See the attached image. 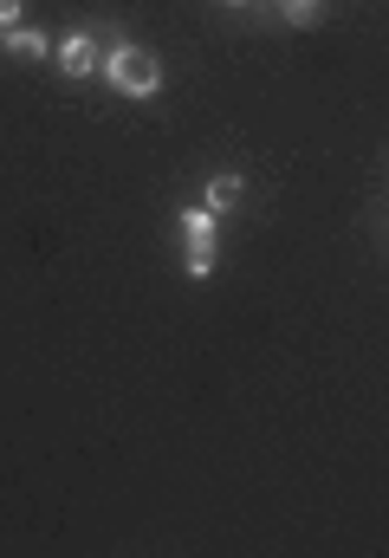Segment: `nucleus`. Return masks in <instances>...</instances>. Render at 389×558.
Masks as SVG:
<instances>
[{
  "label": "nucleus",
  "instance_id": "1",
  "mask_svg": "<svg viewBox=\"0 0 389 558\" xmlns=\"http://www.w3.org/2000/svg\"><path fill=\"white\" fill-rule=\"evenodd\" d=\"M105 85L118 92V98H156L162 92V52H149V46H136V39H124L118 52H105Z\"/></svg>",
  "mask_w": 389,
  "mask_h": 558
},
{
  "label": "nucleus",
  "instance_id": "2",
  "mask_svg": "<svg viewBox=\"0 0 389 558\" xmlns=\"http://www.w3.org/2000/svg\"><path fill=\"white\" fill-rule=\"evenodd\" d=\"M221 267V247H215V215L208 208H189L182 215V274L189 279H208Z\"/></svg>",
  "mask_w": 389,
  "mask_h": 558
},
{
  "label": "nucleus",
  "instance_id": "3",
  "mask_svg": "<svg viewBox=\"0 0 389 558\" xmlns=\"http://www.w3.org/2000/svg\"><path fill=\"white\" fill-rule=\"evenodd\" d=\"M52 65L65 72V78H92V72H105V46H98V33L85 26V33H65L59 46H52Z\"/></svg>",
  "mask_w": 389,
  "mask_h": 558
},
{
  "label": "nucleus",
  "instance_id": "4",
  "mask_svg": "<svg viewBox=\"0 0 389 558\" xmlns=\"http://www.w3.org/2000/svg\"><path fill=\"white\" fill-rule=\"evenodd\" d=\"M52 46H59V39H46V33H39V26H26V20H20V26H7V52H13V59H52Z\"/></svg>",
  "mask_w": 389,
  "mask_h": 558
},
{
  "label": "nucleus",
  "instance_id": "5",
  "mask_svg": "<svg viewBox=\"0 0 389 558\" xmlns=\"http://www.w3.org/2000/svg\"><path fill=\"white\" fill-rule=\"evenodd\" d=\"M241 195H247V182H241V175H215V182H208V195H202V208H208V215H228Z\"/></svg>",
  "mask_w": 389,
  "mask_h": 558
},
{
  "label": "nucleus",
  "instance_id": "6",
  "mask_svg": "<svg viewBox=\"0 0 389 558\" xmlns=\"http://www.w3.org/2000/svg\"><path fill=\"white\" fill-rule=\"evenodd\" d=\"M279 20L305 33V26H318V20H325V0H279Z\"/></svg>",
  "mask_w": 389,
  "mask_h": 558
},
{
  "label": "nucleus",
  "instance_id": "7",
  "mask_svg": "<svg viewBox=\"0 0 389 558\" xmlns=\"http://www.w3.org/2000/svg\"><path fill=\"white\" fill-rule=\"evenodd\" d=\"M20 13H26V0H0V26H20Z\"/></svg>",
  "mask_w": 389,
  "mask_h": 558
},
{
  "label": "nucleus",
  "instance_id": "8",
  "mask_svg": "<svg viewBox=\"0 0 389 558\" xmlns=\"http://www.w3.org/2000/svg\"><path fill=\"white\" fill-rule=\"evenodd\" d=\"M0 52H7V26H0Z\"/></svg>",
  "mask_w": 389,
  "mask_h": 558
},
{
  "label": "nucleus",
  "instance_id": "9",
  "mask_svg": "<svg viewBox=\"0 0 389 558\" xmlns=\"http://www.w3.org/2000/svg\"><path fill=\"white\" fill-rule=\"evenodd\" d=\"M228 7H247V0H228Z\"/></svg>",
  "mask_w": 389,
  "mask_h": 558
}]
</instances>
